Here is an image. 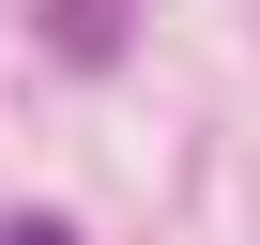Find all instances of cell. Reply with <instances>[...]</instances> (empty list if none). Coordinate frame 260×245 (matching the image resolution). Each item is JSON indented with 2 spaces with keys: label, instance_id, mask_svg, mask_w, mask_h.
Listing matches in <instances>:
<instances>
[{
  "label": "cell",
  "instance_id": "obj_2",
  "mask_svg": "<svg viewBox=\"0 0 260 245\" xmlns=\"http://www.w3.org/2000/svg\"><path fill=\"white\" fill-rule=\"evenodd\" d=\"M0 245H77V230H61V215H16V230H0Z\"/></svg>",
  "mask_w": 260,
  "mask_h": 245
},
{
  "label": "cell",
  "instance_id": "obj_1",
  "mask_svg": "<svg viewBox=\"0 0 260 245\" xmlns=\"http://www.w3.org/2000/svg\"><path fill=\"white\" fill-rule=\"evenodd\" d=\"M46 46H61V62H107V46H122V0H46Z\"/></svg>",
  "mask_w": 260,
  "mask_h": 245
}]
</instances>
